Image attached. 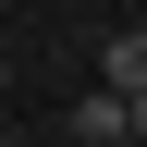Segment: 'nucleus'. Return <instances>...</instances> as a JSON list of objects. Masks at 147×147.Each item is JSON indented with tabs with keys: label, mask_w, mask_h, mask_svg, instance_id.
<instances>
[{
	"label": "nucleus",
	"mask_w": 147,
	"mask_h": 147,
	"mask_svg": "<svg viewBox=\"0 0 147 147\" xmlns=\"http://www.w3.org/2000/svg\"><path fill=\"white\" fill-rule=\"evenodd\" d=\"M98 74H110V98H135V86H147V25H110V49H98Z\"/></svg>",
	"instance_id": "nucleus-1"
},
{
	"label": "nucleus",
	"mask_w": 147,
	"mask_h": 147,
	"mask_svg": "<svg viewBox=\"0 0 147 147\" xmlns=\"http://www.w3.org/2000/svg\"><path fill=\"white\" fill-rule=\"evenodd\" d=\"M74 135H86V147H123V98H110V86H98V98H74Z\"/></svg>",
	"instance_id": "nucleus-2"
},
{
	"label": "nucleus",
	"mask_w": 147,
	"mask_h": 147,
	"mask_svg": "<svg viewBox=\"0 0 147 147\" xmlns=\"http://www.w3.org/2000/svg\"><path fill=\"white\" fill-rule=\"evenodd\" d=\"M123 135H135V147H147V86H135V98H123Z\"/></svg>",
	"instance_id": "nucleus-3"
}]
</instances>
